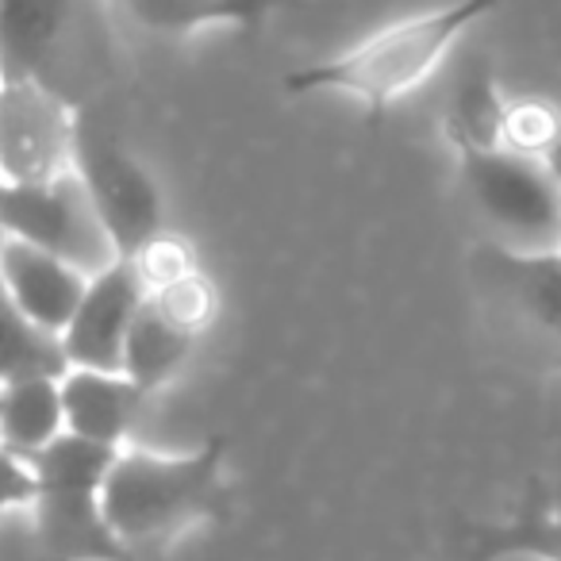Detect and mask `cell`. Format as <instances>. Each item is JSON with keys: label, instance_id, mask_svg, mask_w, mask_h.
Here are the masks:
<instances>
[{"label": "cell", "instance_id": "obj_1", "mask_svg": "<svg viewBox=\"0 0 561 561\" xmlns=\"http://www.w3.org/2000/svg\"><path fill=\"white\" fill-rule=\"evenodd\" d=\"M500 0H450L443 9L415 12L377 27L362 43L346 47L328 62L305 66L280 78V89L293 96L308 93H343L354 96L369 116L389 112L400 96L415 93L423 81L435 78L461 35L484 20Z\"/></svg>", "mask_w": 561, "mask_h": 561}, {"label": "cell", "instance_id": "obj_2", "mask_svg": "<svg viewBox=\"0 0 561 561\" xmlns=\"http://www.w3.org/2000/svg\"><path fill=\"white\" fill-rule=\"evenodd\" d=\"M227 435L204 438L188 454L119 446L104 477V512L124 546L142 558V550L219 519L227 507Z\"/></svg>", "mask_w": 561, "mask_h": 561}, {"label": "cell", "instance_id": "obj_3", "mask_svg": "<svg viewBox=\"0 0 561 561\" xmlns=\"http://www.w3.org/2000/svg\"><path fill=\"white\" fill-rule=\"evenodd\" d=\"M112 458V446L89 443L70 431L32 458L39 484L32 519L50 561H142L112 530L104 512V477Z\"/></svg>", "mask_w": 561, "mask_h": 561}, {"label": "cell", "instance_id": "obj_4", "mask_svg": "<svg viewBox=\"0 0 561 561\" xmlns=\"http://www.w3.org/2000/svg\"><path fill=\"white\" fill-rule=\"evenodd\" d=\"M458 158L469 196L496 234V247L519 254L561 250V185L550 178L542 158L507 147Z\"/></svg>", "mask_w": 561, "mask_h": 561}, {"label": "cell", "instance_id": "obj_5", "mask_svg": "<svg viewBox=\"0 0 561 561\" xmlns=\"http://www.w3.org/2000/svg\"><path fill=\"white\" fill-rule=\"evenodd\" d=\"M0 227L12 239H24L78 265L89 277L119 262L116 242L73 170L55 181H39V185H4L0 181Z\"/></svg>", "mask_w": 561, "mask_h": 561}, {"label": "cell", "instance_id": "obj_6", "mask_svg": "<svg viewBox=\"0 0 561 561\" xmlns=\"http://www.w3.org/2000/svg\"><path fill=\"white\" fill-rule=\"evenodd\" d=\"M73 173L108 227L119 257H135L147 242L165 234V201L154 173L89 119H78Z\"/></svg>", "mask_w": 561, "mask_h": 561}, {"label": "cell", "instance_id": "obj_7", "mask_svg": "<svg viewBox=\"0 0 561 561\" xmlns=\"http://www.w3.org/2000/svg\"><path fill=\"white\" fill-rule=\"evenodd\" d=\"M78 112L43 81L0 85V181L39 185L73 170Z\"/></svg>", "mask_w": 561, "mask_h": 561}, {"label": "cell", "instance_id": "obj_8", "mask_svg": "<svg viewBox=\"0 0 561 561\" xmlns=\"http://www.w3.org/2000/svg\"><path fill=\"white\" fill-rule=\"evenodd\" d=\"M142 300H147V285H142L139 270L127 257L112 262L108 270L93 273L78 312L70 316V323L58 335L66 369L119 374L127 331H131V320L139 316Z\"/></svg>", "mask_w": 561, "mask_h": 561}, {"label": "cell", "instance_id": "obj_9", "mask_svg": "<svg viewBox=\"0 0 561 561\" xmlns=\"http://www.w3.org/2000/svg\"><path fill=\"white\" fill-rule=\"evenodd\" d=\"M0 280L12 293L16 308L47 335H62L70 316L85 297L89 273L24 239H0Z\"/></svg>", "mask_w": 561, "mask_h": 561}, {"label": "cell", "instance_id": "obj_10", "mask_svg": "<svg viewBox=\"0 0 561 561\" xmlns=\"http://www.w3.org/2000/svg\"><path fill=\"white\" fill-rule=\"evenodd\" d=\"M150 397L124 374H104V369H66L62 374V408L66 431L101 446L131 443Z\"/></svg>", "mask_w": 561, "mask_h": 561}, {"label": "cell", "instance_id": "obj_11", "mask_svg": "<svg viewBox=\"0 0 561 561\" xmlns=\"http://www.w3.org/2000/svg\"><path fill=\"white\" fill-rule=\"evenodd\" d=\"M78 16V0H0V85L43 81Z\"/></svg>", "mask_w": 561, "mask_h": 561}, {"label": "cell", "instance_id": "obj_12", "mask_svg": "<svg viewBox=\"0 0 561 561\" xmlns=\"http://www.w3.org/2000/svg\"><path fill=\"white\" fill-rule=\"evenodd\" d=\"M66 435L62 374H27L0 381V446L32 461Z\"/></svg>", "mask_w": 561, "mask_h": 561}, {"label": "cell", "instance_id": "obj_13", "mask_svg": "<svg viewBox=\"0 0 561 561\" xmlns=\"http://www.w3.org/2000/svg\"><path fill=\"white\" fill-rule=\"evenodd\" d=\"M196 351V335L185 331L181 323H173L154 300H142L139 316L131 320V331H127L124 343V366L119 374L127 381H135L150 400L165 389L170 381H178L181 369L188 366Z\"/></svg>", "mask_w": 561, "mask_h": 561}, {"label": "cell", "instance_id": "obj_14", "mask_svg": "<svg viewBox=\"0 0 561 561\" xmlns=\"http://www.w3.org/2000/svg\"><path fill=\"white\" fill-rule=\"evenodd\" d=\"M504 93L492 73V66L481 55L469 58L461 73L454 78L450 93H446L443 112V131L458 154H473V150H496L500 131H504Z\"/></svg>", "mask_w": 561, "mask_h": 561}, {"label": "cell", "instance_id": "obj_15", "mask_svg": "<svg viewBox=\"0 0 561 561\" xmlns=\"http://www.w3.org/2000/svg\"><path fill=\"white\" fill-rule=\"evenodd\" d=\"M139 27L188 39L204 27H262L289 0H119Z\"/></svg>", "mask_w": 561, "mask_h": 561}, {"label": "cell", "instance_id": "obj_16", "mask_svg": "<svg viewBox=\"0 0 561 561\" xmlns=\"http://www.w3.org/2000/svg\"><path fill=\"white\" fill-rule=\"evenodd\" d=\"M500 280L512 293V300L553 335L561 328V250H538V254H519V250L496 247Z\"/></svg>", "mask_w": 561, "mask_h": 561}, {"label": "cell", "instance_id": "obj_17", "mask_svg": "<svg viewBox=\"0 0 561 561\" xmlns=\"http://www.w3.org/2000/svg\"><path fill=\"white\" fill-rule=\"evenodd\" d=\"M27 374H66L62 343L35 328L0 280V381Z\"/></svg>", "mask_w": 561, "mask_h": 561}, {"label": "cell", "instance_id": "obj_18", "mask_svg": "<svg viewBox=\"0 0 561 561\" xmlns=\"http://www.w3.org/2000/svg\"><path fill=\"white\" fill-rule=\"evenodd\" d=\"M561 124V112L546 101H507L504 108V131H500V147L519 150V154L542 158L546 147L553 142Z\"/></svg>", "mask_w": 561, "mask_h": 561}, {"label": "cell", "instance_id": "obj_19", "mask_svg": "<svg viewBox=\"0 0 561 561\" xmlns=\"http://www.w3.org/2000/svg\"><path fill=\"white\" fill-rule=\"evenodd\" d=\"M147 297L154 300L173 323H181V328L193 331V335H201L211 316H216V289H211V280L201 277L196 270L170 280V285H162V289L147 293Z\"/></svg>", "mask_w": 561, "mask_h": 561}, {"label": "cell", "instance_id": "obj_20", "mask_svg": "<svg viewBox=\"0 0 561 561\" xmlns=\"http://www.w3.org/2000/svg\"><path fill=\"white\" fill-rule=\"evenodd\" d=\"M127 262L139 270L147 293L162 289V285H170V280H178V277H185V273L196 270L188 247L181 239H173V234H158L154 242H147V247H142L135 257H127Z\"/></svg>", "mask_w": 561, "mask_h": 561}, {"label": "cell", "instance_id": "obj_21", "mask_svg": "<svg viewBox=\"0 0 561 561\" xmlns=\"http://www.w3.org/2000/svg\"><path fill=\"white\" fill-rule=\"evenodd\" d=\"M35 489H39V484H35L32 461L16 458L12 450L0 446V519L12 512H24V507L32 512Z\"/></svg>", "mask_w": 561, "mask_h": 561}, {"label": "cell", "instance_id": "obj_22", "mask_svg": "<svg viewBox=\"0 0 561 561\" xmlns=\"http://www.w3.org/2000/svg\"><path fill=\"white\" fill-rule=\"evenodd\" d=\"M542 165H546V170H550V178L561 185V124H558V135H553V142H550V147H546Z\"/></svg>", "mask_w": 561, "mask_h": 561}, {"label": "cell", "instance_id": "obj_23", "mask_svg": "<svg viewBox=\"0 0 561 561\" xmlns=\"http://www.w3.org/2000/svg\"><path fill=\"white\" fill-rule=\"evenodd\" d=\"M0 239H4V227H0Z\"/></svg>", "mask_w": 561, "mask_h": 561}]
</instances>
